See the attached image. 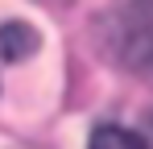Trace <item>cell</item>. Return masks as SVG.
<instances>
[{"mask_svg":"<svg viewBox=\"0 0 153 149\" xmlns=\"http://www.w3.org/2000/svg\"><path fill=\"white\" fill-rule=\"evenodd\" d=\"M42 33L25 21H4L0 25V62H21L29 54H37Z\"/></svg>","mask_w":153,"mask_h":149,"instance_id":"obj_2","label":"cell"},{"mask_svg":"<svg viewBox=\"0 0 153 149\" xmlns=\"http://www.w3.org/2000/svg\"><path fill=\"white\" fill-rule=\"evenodd\" d=\"M103 37H108L112 58L128 74L153 83V0H128V4H120L108 17V25H103Z\"/></svg>","mask_w":153,"mask_h":149,"instance_id":"obj_1","label":"cell"},{"mask_svg":"<svg viewBox=\"0 0 153 149\" xmlns=\"http://www.w3.org/2000/svg\"><path fill=\"white\" fill-rule=\"evenodd\" d=\"M87 149H149L145 137H137L132 128H120V124H100L91 133V145Z\"/></svg>","mask_w":153,"mask_h":149,"instance_id":"obj_3","label":"cell"}]
</instances>
